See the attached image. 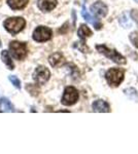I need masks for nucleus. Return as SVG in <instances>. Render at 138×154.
I'll return each instance as SVG.
<instances>
[{
	"mask_svg": "<svg viewBox=\"0 0 138 154\" xmlns=\"http://www.w3.org/2000/svg\"><path fill=\"white\" fill-rule=\"evenodd\" d=\"M96 49L98 53L104 54L106 58L111 60L112 62H114L115 64H119V65H125L127 63V60L124 56H122L119 51H117L115 49H110L107 48L104 44H98L96 45Z\"/></svg>",
	"mask_w": 138,
	"mask_h": 154,
	"instance_id": "f257e3e1",
	"label": "nucleus"
},
{
	"mask_svg": "<svg viewBox=\"0 0 138 154\" xmlns=\"http://www.w3.org/2000/svg\"><path fill=\"white\" fill-rule=\"evenodd\" d=\"M29 0H7V4L11 9L14 11H20L27 6Z\"/></svg>",
	"mask_w": 138,
	"mask_h": 154,
	"instance_id": "ddd939ff",
	"label": "nucleus"
},
{
	"mask_svg": "<svg viewBox=\"0 0 138 154\" xmlns=\"http://www.w3.org/2000/svg\"><path fill=\"white\" fill-rule=\"evenodd\" d=\"M125 77V72L122 69L119 68H111L109 69L108 71L105 74V78H106L107 83L109 84L110 86H119L120 84L123 82Z\"/></svg>",
	"mask_w": 138,
	"mask_h": 154,
	"instance_id": "7ed1b4c3",
	"label": "nucleus"
},
{
	"mask_svg": "<svg viewBox=\"0 0 138 154\" xmlns=\"http://www.w3.org/2000/svg\"><path fill=\"white\" fill-rule=\"evenodd\" d=\"M9 51H11V56L14 59L22 61L27 57L28 54V49H27V44L24 42L20 41H12L9 44Z\"/></svg>",
	"mask_w": 138,
	"mask_h": 154,
	"instance_id": "20e7f679",
	"label": "nucleus"
},
{
	"mask_svg": "<svg viewBox=\"0 0 138 154\" xmlns=\"http://www.w3.org/2000/svg\"><path fill=\"white\" fill-rule=\"evenodd\" d=\"M8 79L11 80V82L14 84V86H16V88L18 89H20L21 88V81H20V79L18 78L17 76H14V75H11L8 77Z\"/></svg>",
	"mask_w": 138,
	"mask_h": 154,
	"instance_id": "a211bd4d",
	"label": "nucleus"
},
{
	"mask_svg": "<svg viewBox=\"0 0 138 154\" xmlns=\"http://www.w3.org/2000/svg\"><path fill=\"white\" fill-rule=\"evenodd\" d=\"M131 16H132V18L134 19V21H136L137 24H138V11H136V9H133V11H131Z\"/></svg>",
	"mask_w": 138,
	"mask_h": 154,
	"instance_id": "aec40b11",
	"label": "nucleus"
},
{
	"mask_svg": "<svg viewBox=\"0 0 138 154\" xmlns=\"http://www.w3.org/2000/svg\"><path fill=\"white\" fill-rule=\"evenodd\" d=\"M82 16L84 17V19L86 20L87 22H89V23H91L93 26L95 27V29L96 30H100L102 29V27H103V25H102L101 22L99 21L98 19L94 18V17H92L91 14H89V11H87L86 6H82Z\"/></svg>",
	"mask_w": 138,
	"mask_h": 154,
	"instance_id": "1a4fd4ad",
	"label": "nucleus"
},
{
	"mask_svg": "<svg viewBox=\"0 0 138 154\" xmlns=\"http://www.w3.org/2000/svg\"><path fill=\"white\" fill-rule=\"evenodd\" d=\"M53 32L52 30L47 27L39 26L34 30L33 32V39L37 42H44L52 38Z\"/></svg>",
	"mask_w": 138,
	"mask_h": 154,
	"instance_id": "0eeeda50",
	"label": "nucleus"
},
{
	"mask_svg": "<svg viewBox=\"0 0 138 154\" xmlns=\"http://www.w3.org/2000/svg\"><path fill=\"white\" fill-rule=\"evenodd\" d=\"M79 91L73 86H67L64 91L61 103L65 106H72L79 100Z\"/></svg>",
	"mask_w": 138,
	"mask_h": 154,
	"instance_id": "39448f33",
	"label": "nucleus"
},
{
	"mask_svg": "<svg viewBox=\"0 0 138 154\" xmlns=\"http://www.w3.org/2000/svg\"><path fill=\"white\" fill-rule=\"evenodd\" d=\"M50 77H51V72L49 69L44 66H39L35 69L34 73H33V79L34 81L39 85L47 83L49 81Z\"/></svg>",
	"mask_w": 138,
	"mask_h": 154,
	"instance_id": "423d86ee",
	"label": "nucleus"
},
{
	"mask_svg": "<svg viewBox=\"0 0 138 154\" xmlns=\"http://www.w3.org/2000/svg\"><path fill=\"white\" fill-rule=\"evenodd\" d=\"M93 111L95 112H110V106L106 101L104 100H97L92 104Z\"/></svg>",
	"mask_w": 138,
	"mask_h": 154,
	"instance_id": "9b49d317",
	"label": "nucleus"
},
{
	"mask_svg": "<svg viewBox=\"0 0 138 154\" xmlns=\"http://www.w3.org/2000/svg\"><path fill=\"white\" fill-rule=\"evenodd\" d=\"M57 0H38L37 5H38L40 11L47 12L53 11L57 6Z\"/></svg>",
	"mask_w": 138,
	"mask_h": 154,
	"instance_id": "f8f14e48",
	"label": "nucleus"
},
{
	"mask_svg": "<svg viewBox=\"0 0 138 154\" xmlns=\"http://www.w3.org/2000/svg\"><path fill=\"white\" fill-rule=\"evenodd\" d=\"M0 111L2 112H14V107L11 102L6 98H2L0 100Z\"/></svg>",
	"mask_w": 138,
	"mask_h": 154,
	"instance_id": "4468645a",
	"label": "nucleus"
},
{
	"mask_svg": "<svg viewBox=\"0 0 138 154\" xmlns=\"http://www.w3.org/2000/svg\"><path fill=\"white\" fill-rule=\"evenodd\" d=\"M134 1H136V2H138V0H134Z\"/></svg>",
	"mask_w": 138,
	"mask_h": 154,
	"instance_id": "412c9836",
	"label": "nucleus"
},
{
	"mask_svg": "<svg viewBox=\"0 0 138 154\" xmlns=\"http://www.w3.org/2000/svg\"><path fill=\"white\" fill-rule=\"evenodd\" d=\"M1 59H2V61H3V63L5 64L7 67H8L9 70H14V64L12 63V61H11V56H9L8 51H2Z\"/></svg>",
	"mask_w": 138,
	"mask_h": 154,
	"instance_id": "dca6fc26",
	"label": "nucleus"
},
{
	"mask_svg": "<svg viewBox=\"0 0 138 154\" xmlns=\"http://www.w3.org/2000/svg\"><path fill=\"white\" fill-rule=\"evenodd\" d=\"M4 28L7 32H9L12 35L21 32L22 30L25 28L26 26V22L23 18H20V17H14V18L7 19L5 22L3 23Z\"/></svg>",
	"mask_w": 138,
	"mask_h": 154,
	"instance_id": "f03ea898",
	"label": "nucleus"
},
{
	"mask_svg": "<svg viewBox=\"0 0 138 154\" xmlns=\"http://www.w3.org/2000/svg\"><path fill=\"white\" fill-rule=\"evenodd\" d=\"M0 46H1V41H0Z\"/></svg>",
	"mask_w": 138,
	"mask_h": 154,
	"instance_id": "4be33fe9",
	"label": "nucleus"
},
{
	"mask_svg": "<svg viewBox=\"0 0 138 154\" xmlns=\"http://www.w3.org/2000/svg\"><path fill=\"white\" fill-rule=\"evenodd\" d=\"M49 63L51 64L52 67L54 68H58V67L63 66L66 63V60H65L64 56L60 53H55L50 56L49 58Z\"/></svg>",
	"mask_w": 138,
	"mask_h": 154,
	"instance_id": "9d476101",
	"label": "nucleus"
},
{
	"mask_svg": "<svg viewBox=\"0 0 138 154\" xmlns=\"http://www.w3.org/2000/svg\"><path fill=\"white\" fill-rule=\"evenodd\" d=\"M91 11L93 14L104 18V17H106L107 14H108V7H107L106 4L103 3L102 1H97L91 6Z\"/></svg>",
	"mask_w": 138,
	"mask_h": 154,
	"instance_id": "6e6552de",
	"label": "nucleus"
},
{
	"mask_svg": "<svg viewBox=\"0 0 138 154\" xmlns=\"http://www.w3.org/2000/svg\"><path fill=\"white\" fill-rule=\"evenodd\" d=\"M27 91H28L29 93H30V95L34 96V97L38 96V94H39L38 86L33 85V84H28V85H27Z\"/></svg>",
	"mask_w": 138,
	"mask_h": 154,
	"instance_id": "f3484780",
	"label": "nucleus"
},
{
	"mask_svg": "<svg viewBox=\"0 0 138 154\" xmlns=\"http://www.w3.org/2000/svg\"><path fill=\"white\" fill-rule=\"evenodd\" d=\"M129 38H130V40H131L133 45L138 48V33H136V32H133V33L130 34Z\"/></svg>",
	"mask_w": 138,
	"mask_h": 154,
	"instance_id": "6ab92c4d",
	"label": "nucleus"
},
{
	"mask_svg": "<svg viewBox=\"0 0 138 154\" xmlns=\"http://www.w3.org/2000/svg\"><path fill=\"white\" fill-rule=\"evenodd\" d=\"M77 34H79L81 40L82 42H85L88 37L92 36V31L90 30V28L87 26V25H81L79 31H77Z\"/></svg>",
	"mask_w": 138,
	"mask_h": 154,
	"instance_id": "2eb2a0df",
	"label": "nucleus"
}]
</instances>
